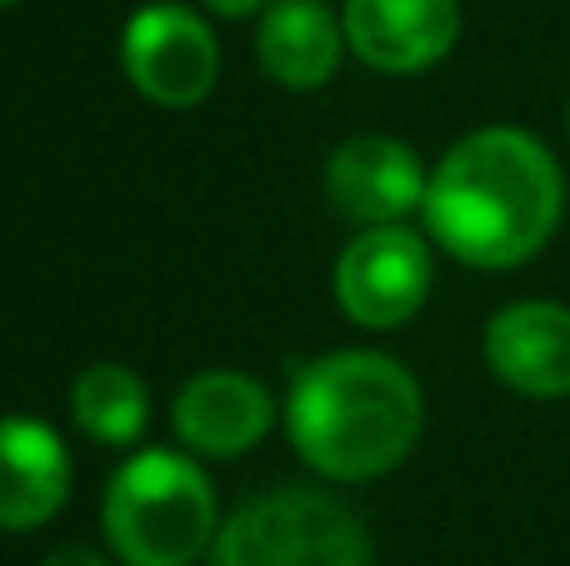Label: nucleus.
I'll use <instances>...</instances> for the list:
<instances>
[{
    "label": "nucleus",
    "instance_id": "obj_13",
    "mask_svg": "<svg viewBox=\"0 0 570 566\" xmlns=\"http://www.w3.org/2000/svg\"><path fill=\"white\" fill-rule=\"evenodd\" d=\"M70 417L100 447H136L150 421V391L120 361H96L70 387Z\"/></svg>",
    "mask_w": 570,
    "mask_h": 566
},
{
    "label": "nucleus",
    "instance_id": "obj_17",
    "mask_svg": "<svg viewBox=\"0 0 570 566\" xmlns=\"http://www.w3.org/2000/svg\"><path fill=\"white\" fill-rule=\"evenodd\" d=\"M566 130H570V106H566Z\"/></svg>",
    "mask_w": 570,
    "mask_h": 566
},
{
    "label": "nucleus",
    "instance_id": "obj_11",
    "mask_svg": "<svg viewBox=\"0 0 570 566\" xmlns=\"http://www.w3.org/2000/svg\"><path fill=\"white\" fill-rule=\"evenodd\" d=\"M70 497V451L46 421L0 417V531H36Z\"/></svg>",
    "mask_w": 570,
    "mask_h": 566
},
{
    "label": "nucleus",
    "instance_id": "obj_14",
    "mask_svg": "<svg viewBox=\"0 0 570 566\" xmlns=\"http://www.w3.org/2000/svg\"><path fill=\"white\" fill-rule=\"evenodd\" d=\"M46 566H110L100 552H90V547H56L46 557Z\"/></svg>",
    "mask_w": 570,
    "mask_h": 566
},
{
    "label": "nucleus",
    "instance_id": "obj_1",
    "mask_svg": "<svg viewBox=\"0 0 570 566\" xmlns=\"http://www.w3.org/2000/svg\"><path fill=\"white\" fill-rule=\"evenodd\" d=\"M566 211L556 156L521 126L461 136L431 170L425 226L431 241L475 271H511L541 256Z\"/></svg>",
    "mask_w": 570,
    "mask_h": 566
},
{
    "label": "nucleus",
    "instance_id": "obj_4",
    "mask_svg": "<svg viewBox=\"0 0 570 566\" xmlns=\"http://www.w3.org/2000/svg\"><path fill=\"white\" fill-rule=\"evenodd\" d=\"M206 566H371V537L341 497L281 487L216 531Z\"/></svg>",
    "mask_w": 570,
    "mask_h": 566
},
{
    "label": "nucleus",
    "instance_id": "obj_3",
    "mask_svg": "<svg viewBox=\"0 0 570 566\" xmlns=\"http://www.w3.org/2000/svg\"><path fill=\"white\" fill-rule=\"evenodd\" d=\"M106 537L126 566H196L216 541V491L180 451H136L106 487Z\"/></svg>",
    "mask_w": 570,
    "mask_h": 566
},
{
    "label": "nucleus",
    "instance_id": "obj_10",
    "mask_svg": "<svg viewBox=\"0 0 570 566\" xmlns=\"http://www.w3.org/2000/svg\"><path fill=\"white\" fill-rule=\"evenodd\" d=\"M485 367L535 401L570 397V311L556 301H515L485 326Z\"/></svg>",
    "mask_w": 570,
    "mask_h": 566
},
{
    "label": "nucleus",
    "instance_id": "obj_8",
    "mask_svg": "<svg viewBox=\"0 0 570 566\" xmlns=\"http://www.w3.org/2000/svg\"><path fill=\"white\" fill-rule=\"evenodd\" d=\"M341 20L351 56L391 76L431 70L461 40V0H345Z\"/></svg>",
    "mask_w": 570,
    "mask_h": 566
},
{
    "label": "nucleus",
    "instance_id": "obj_5",
    "mask_svg": "<svg viewBox=\"0 0 570 566\" xmlns=\"http://www.w3.org/2000/svg\"><path fill=\"white\" fill-rule=\"evenodd\" d=\"M431 296V246L405 221L365 226L335 261V301L365 331L405 326Z\"/></svg>",
    "mask_w": 570,
    "mask_h": 566
},
{
    "label": "nucleus",
    "instance_id": "obj_12",
    "mask_svg": "<svg viewBox=\"0 0 570 566\" xmlns=\"http://www.w3.org/2000/svg\"><path fill=\"white\" fill-rule=\"evenodd\" d=\"M351 50L345 20L321 0H271L256 26V56L276 86L285 90H321L341 70Z\"/></svg>",
    "mask_w": 570,
    "mask_h": 566
},
{
    "label": "nucleus",
    "instance_id": "obj_6",
    "mask_svg": "<svg viewBox=\"0 0 570 566\" xmlns=\"http://www.w3.org/2000/svg\"><path fill=\"white\" fill-rule=\"evenodd\" d=\"M120 60H126L130 86L170 110L200 106L220 76V50L210 26L176 0H156L130 16L120 36Z\"/></svg>",
    "mask_w": 570,
    "mask_h": 566
},
{
    "label": "nucleus",
    "instance_id": "obj_7",
    "mask_svg": "<svg viewBox=\"0 0 570 566\" xmlns=\"http://www.w3.org/2000/svg\"><path fill=\"white\" fill-rule=\"evenodd\" d=\"M325 191H331V206L355 226H395L425 206L431 170L405 140L355 136L335 146L325 166Z\"/></svg>",
    "mask_w": 570,
    "mask_h": 566
},
{
    "label": "nucleus",
    "instance_id": "obj_9",
    "mask_svg": "<svg viewBox=\"0 0 570 566\" xmlns=\"http://www.w3.org/2000/svg\"><path fill=\"white\" fill-rule=\"evenodd\" d=\"M276 401L246 371H200L176 397V437L196 457H246L266 441Z\"/></svg>",
    "mask_w": 570,
    "mask_h": 566
},
{
    "label": "nucleus",
    "instance_id": "obj_16",
    "mask_svg": "<svg viewBox=\"0 0 570 566\" xmlns=\"http://www.w3.org/2000/svg\"><path fill=\"white\" fill-rule=\"evenodd\" d=\"M6 6H16V0H0V10H6Z\"/></svg>",
    "mask_w": 570,
    "mask_h": 566
},
{
    "label": "nucleus",
    "instance_id": "obj_2",
    "mask_svg": "<svg viewBox=\"0 0 570 566\" xmlns=\"http://www.w3.org/2000/svg\"><path fill=\"white\" fill-rule=\"evenodd\" d=\"M425 427L421 381L381 351H331L295 371L285 431L325 481H375L415 451Z\"/></svg>",
    "mask_w": 570,
    "mask_h": 566
},
{
    "label": "nucleus",
    "instance_id": "obj_15",
    "mask_svg": "<svg viewBox=\"0 0 570 566\" xmlns=\"http://www.w3.org/2000/svg\"><path fill=\"white\" fill-rule=\"evenodd\" d=\"M216 16H230V20H240V16H261V10L271 6V0H206Z\"/></svg>",
    "mask_w": 570,
    "mask_h": 566
}]
</instances>
